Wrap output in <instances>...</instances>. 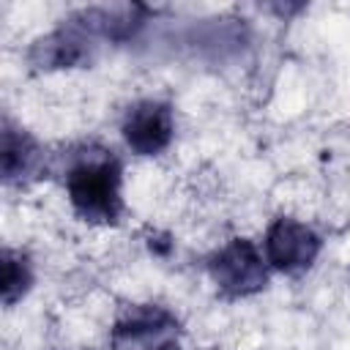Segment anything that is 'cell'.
Here are the masks:
<instances>
[{"instance_id":"obj_5","label":"cell","mask_w":350,"mask_h":350,"mask_svg":"<svg viewBox=\"0 0 350 350\" xmlns=\"http://www.w3.org/2000/svg\"><path fill=\"white\" fill-rule=\"evenodd\" d=\"M120 131H123L126 145L137 156H156L167 150V145L172 142V134H175L172 107L156 98L137 101L129 107Z\"/></svg>"},{"instance_id":"obj_4","label":"cell","mask_w":350,"mask_h":350,"mask_svg":"<svg viewBox=\"0 0 350 350\" xmlns=\"http://www.w3.org/2000/svg\"><path fill=\"white\" fill-rule=\"evenodd\" d=\"M320 249V235L293 216L273 219L265 232V262H271V268L282 273H301L312 268Z\"/></svg>"},{"instance_id":"obj_9","label":"cell","mask_w":350,"mask_h":350,"mask_svg":"<svg viewBox=\"0 0 350 350\" xmlns=\"http://www.w3.org/2000/svg\"><path fill=\"white\" fill-rule=\"evenodd\" d=\"M33 284V262L22 249H3V304L14 306Z\"/></svg>"},{"instance_id":"obj_7","label":"cell","mask_w":350,"mask_h":350,"mask_svg":"<svg viewBox=\"0 0 350 350\" xmlns=\"http://www.w3.org/2000/svg\"><path fill=\"white\" fill-rule=\"evenodd\" d=\"M93 57L90 36H85L77 25H63L41 38H36L27 49V63L36 71H63L88 66Z\"/></svg>"},{"instance_id":"obj_3","label":"cell","mask_w":350,"mask_h":350,"mask_svg":"<svg viewBox=\"0 0 350 350\" xmlns=\"http://www.w3.org/2000/svg\"><path fill=\"white\" fill-rule=\"evenodd\" d=\"M208 273L224 298H246L268 284L262 254L249 238H232L208 257Z\"/></svg>"},{"instance_id":"obj_6","label":"cell","mask_w":350,"mask_h":350,"mask_svg":"<svg viewBox=\"0 0 350 350\" xmlns=\"http://www.w3.org/2000/svg\"><path fill=\"white\" fill-rule=\"evenodd\" d=\"M148 8L142 3H112V5H88L71 14V25H77L90 38L107 41H129L148 22Z\"/></svg>"},{"instance_id":"obj_2","label":"cell","mask_w":350,"mask_h":350,"mask_svg":"<svg viewBox=\"0 0 350 350\" xmlns=\"http://www.w3.org/2000/svg\"><path fill=\"white\" fill-rule=\"evenodd\" d=\"M180 342V320L159 304L126 306L112 328V350H175Z\"/></svg>"},{"instance_id":"obj_1","label":"cell","mask_w":350,"mask_h":350,"mask_svg":"<svg viewBox=\"0 0 350 350\" xmlns=\"http://www.w3.org/2000/svg\"><path fill=\"white\" fill-rule=\"evenodd\" d=\"M123 167L109 148L82 145L66 167V191L74 213L90 224H118L123 213Z\"/></svg>"},{"instance_id":"obj_8","label":"cell","mask_w":350,"mask_h":350,"mask_svg":"<svg viewBox=\"0 0 350 350\" xmlns=\"http://www.w3.org/2000/svg\"><path fill=\"white\" fill-rule=\"evenodd\" d=\"M0 161H3V180L8 186H27L46 172V156L44 148L36 142L30 131L22 126H14L8 118L3 120V148H0Z\"/></svg>"}]
</instances>
